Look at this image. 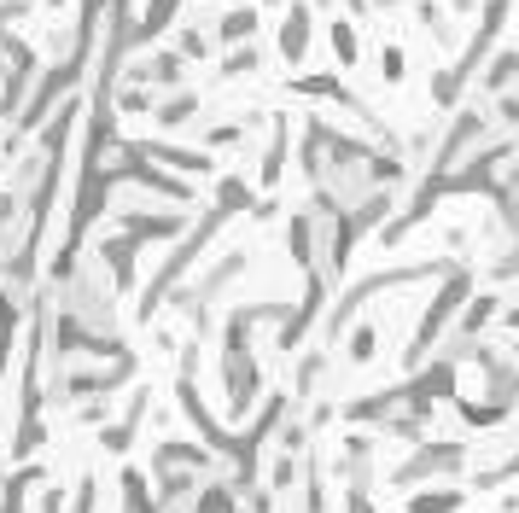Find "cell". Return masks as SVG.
<instances>
[]
</instances>
